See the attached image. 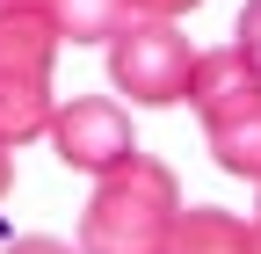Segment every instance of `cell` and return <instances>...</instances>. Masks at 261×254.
I'll return each mask as SVG.
<instances>
[{"instance_id":"cell-12","label":"cell","mask_w":261,"mask_h":254,"mask_svg":"<svg viewBox=\"0 0 261 254\" xmlns=\"http://www.w3.org/2000/svg\"><path fill=\"white\" fill-rule=\"evenodd\" d=\"M254 225H261V174H254Z\"/></svg>"},{"instance_id":"cell-9","label":"cell","mask_w":261,"mask_h":254,"mask_svg":"<svg viewBox=\"0 0 261 254\" xmlns=\"http://www.w3.org/2000/svg\"><path fill=\"white\" fill-rule=\"evenodd\" d=\"M8 254H80V247H65L51 233H22V240H8Z\"/></svg>"},{"instance_id":"cell-6","label":"cell","mask_w":261,"mask_h":254,"mask_svg":"<svg viewBox=\"0 0 261 254\" xmlns=\"http://www.w3.org/2000/svg\"><path fill=\"white\" fill-rule=\"evenodd\" d=\"M167 254H261V225L240 211H218V204H196L174 218Z\"/></svg>"},{"instance_id":"cell-4","label":"cell","mask_w":261,"mask_h":254,"mask_svg":"<svg viewBox=\"0 0 261 254\" xmlns=\"http://www.w3.org/2000/svg\"><path fill=\"white\" fill-rule=\"evenodd\" d=\"M109 80L116 94L145 109H167V102H189V80H196V44L167 15H130L116 37H109Z\"/></svg>"},{"instance_id":"cell-1","label":"cell","mask_w":261,"mask_h":254,"mask_svg":"<svg viewBox=\"0 0 261 254\" xmlns=\"http://www.w3.org/2000/svg\"><path fill=\"white\" fill-rule=\"evenodd\" d=\"M181 218V182L167 160L130 153L123 167L94 174V196L80 211V254H167Z\"/></svg>"},{"instance_id":"cell-7","label":"cell","mask_w":261,"mask_h":254,"mask_svg":"<svg viewBox=\"0 0 261 254\" xmlns=\"http://www.w3.org/2000/svg\"><path fill=\"white\" fill-rule=\"evenodd\" d=\"M58 44H109L130 22V0H44Z\"/></svg>"},{"instance_id":"cell-3","label":"cell","mask_w":261,"mask_h":254,"mask_svg":"<svg viewBox=\"0 0 261 254\" xmlns=\"http://www.w3.org/2000/svg\"><path fill=\"white\" fill-rule=\"evenodd\" d=\"M189 102L203 116V138H211V160L225 174H261V66L225 44V51H196V80H189Z\"/></svg>"},{"instance_id":"cell-2","label":"cell","mask_w":261,"mask_h":254,"mask_svg":"<svg viewBox=\"0 0 261 254\" xmlns=\"http://www.w3.org/2000/svg\"><path fill=\"white\" fill-rule=\"evenodd\" d=\"M51 58L58 29L44 0H0V145H29L51 131Z\"/></svg>"},{"instance_id":"cell-8","label":"cell","mask_w":261,"mask_h":254,"mask_svg":"<svg viewBox=\"0 0 261 254\" xmlns=\"http://www.w3.org/2000/svg\"><path fill=\"white\" fill-rule=\"evenodd\" d=\"M232 51L247 58V66H261V0H247L240 22H232Z\"/></svg>"},{"instance_id":"cell-5","label":"cell","mask_w":261,"mask_h":254,"mask_svg":"<svg viewBox=\"0 0 261 254\" xmlns=\"http://www.w3.org/2000/svg\"><path fill=\"white\" fill-rule=\"evenodd\" d=\"M44 138L58 145V160H65V167H80V174H109V167H123L130 153H138V138H130V116L109 102V94H73V102H58Z\"/></svg>"},{"instance_id":"cell-11","label":"cell","mask_w":261,"mask_h":254,"mask_svg":"<svg viewBox=\"0 0 261 254\" xmlns=\"http://www.w3.org/2000/svg\"><path fill=\"white\" fill-rule=\"evenodd\" d=\"M15 145H0V204H8V189H15V160H8Z\"/></svg>"},{"instance_id":"cell-10","label":"cell","mask_w":261,"mask_h":254,"mask_svg":"<svg viewBox=\"0 0 261 254\" xmlns=\"http://www.w3.org/2000/svg\"><path fill=\"white\" fill-rule=\"evenodd\" d=\"M189 8H203V0H130V15H189Z\"/></svg>"}]
</instances>
